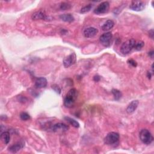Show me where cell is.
Wrapping results in <instances>:
<instances>
[{"label": "cell", "instance_id": "obj_1", "mask_svg": "<svg viewBox=\"0 0 154 154\" xmlns=\"http://www.w3.org/2000/svg\"><path fill=\"white\" fill-rule=\"evenodd\" d=\"M78 97V92L75 89H71L67 93L64 100V106L67 108H72Z\"/></svg>", "mask_w": 154, "mask_h": 154}, {"label": "cell", "instance_id": "obj_2", "mask_svg": "<svg viewBox=\"0 0 154 154\" xmlns=\"http://www.w3.org/2000/svg\"><path fill=\"white\" fill-rule=\"evenodd\" d=\"M119 134L116 132H111L107 134L105 138L104 139L105 144L115 146L116 144H117L119 140Z\"/></svg>", "mask_w": 154, "mask_h": 154}, {"label": "cell", "instance_id": "obj_3", "mask_svg": "<svg viewBox=\"0 0 154 154\" xmlns=\"http://www.w3.org/2000/svg\"><path fill=\"white\" fill-rule=\"evenodd\" d=\"M135 43L136 41L134 38H131L125 42L120 47V52L125 55L129 54L134 48Z\"/></svg>", "mask_w": 154, "mask_h": 154}, {"label": "cell", "instance_id": "obj_4", "mask_svg": "<svg viewBox=\"0 0 154 154\" xmlns=\"http://www.w3.org/2000/svg\"><path fill=\"white\" fill-rule=\"evenodd\" d=\"M139 136L140 140L145 145H150L153 140V137L151 132L146 129L141 130Z\"/></svg>", "mask_w": 154, "mask_h": 154}, {"label": "cell", "instance_id": "obj_5", "mask_svg": "<svg viewBox=\"0 0 154 154\" xmlns=\"http://www.w3.org/2000/svg\"><path fill=\"white\" fill-rule=\"evenodd\" d=\"M113 35L111 32H107L100 36V40L102 45L105 47H109L112 45Z\"/></svg>", "mask_w": 154, "mask_h": 154}, {"label": "cell", "instance_id": "obj_6", "mask_svg": "<svg viewBox=\"0 0 154 154\" xmlns=\"http://www.w3.org/2000/svg\"><path fill=\"white\" fill-rule=\"evenodd\" d=\"M110 4L107 1H104L98 5V6L94 10V13L97 15L106 13L108 12Z\"/></svg>", "mask_w": 154, "mask_h": 154}, {"label": "cell", "instance_id": "obj_7", "mask_svg": "<svg viewBox=\"0 0 154 154\" xmlns=\"http://www.w3.org/2000/svg\"><path fill=\"white\" fill-rule=\"evenodd\" d=\"M76 56L75 53H71L63 59V65L65 68H69L76 63Z\"/></svg>", "mask_w": 154, "mask_h": 154}, {"label": "cell", "instance_id": "obj_8", "mask_svg": "<svg viewBox=\"0 0 154 154\" xmlns=\"http://www.w3.org/2000/svg\"><path fill=\"white\" fill-rule=\"evenodd\" d=\"M51 129L55 133H62L66 132L69 129V126L63 123H57L52 126Z\"/></svg>", "mask_w": 154, "mask_h": 154}, {"label": "cell", "instance_id": "obj_9", "mask_svg": "<svg viewBox=\"0 0 154 154\" xmlns=\"http://www.w3.org/2000/svg\"><path fill=\"white\" fill-rule=\"evenodd\" d=\"M145 7V3L141 1H132L129 5V8L135 12H140Z\"/></svg>", "mask_w": 154, "mask_h": 154}, {"label": "cell", "instance_id": "obj_10", "mask_svg": "<svg viewBox=\"0 0 154 154\" xmlns=\"http://www.w3.org/2000/svg\"><path fill=\"white\" fill-rule=\"evenodd\" d=\"M98 33V30L95 27H89L84 31V35L87 38H91L95 36Z\"/></svg>", "mask_w": 154, "mask_h": 154}, {"label": "cell", "instance_id": "obj_11", "mask_svg": "<svg viewBox=\"0 0 154 154\" xmlns=\"http://www.w3.org/2000/svg\"><path fill=\"white\" fill-rule=\"evenodd\" d=\"M24 146V143L22 141L17 142L9 147V151L12 153H16L21 150Z\"/></svg>", "mask_w": 154, "mask_h": 154}, {"label": "cell", "instance_id": "obj_12", "mask_svg": "<svg viewBox=\"0 0 154 154\" xmlns=\"http://www.w3.org/2000/svg\"><path fill=\"white\" fill-rule=\"evenodd\" d=\"M47 86V80L44 77H40L35 81V86L38 89L45 88Z\"/></svg>", "mask_w": 154, "mask_h": 154}, {"label": "cell", "instance_id": "obj_13", "mask_svg": "<svg viewBox=\"0 0 154 154\" xmlns=\"http://www.w3.org/2000/svg\"><path fill=\"white\" fill-rule=\"evenodd\" d=\"M139 102L137 100H134L133 101H132L126 108V112H127L128 114H131L134 113L135 110L138 107Z\"/></svg>", "mask_w": 154, "mask_h": 154}, {"label": "cell", "instance_id": "obj_14", "mask_svg": "<svg viewBox=\"0 0 154 154\" xmlns=\"http://www.w3.org/2000/svg\"><path fill=\"white\" fill-rule=\"evenodd\" d=\"M31 18L33 20H45L47 19V16L42 11H38L32 15Z\"/></svg>", "mask_w": 154, "mask_h": 154}, {"label": "cell", "instance_id": "obj_15", "mask_svg": "<svg viewBox=\"0 0 154 154\" xmlns=\"http://www.w3.org/2000/svg\"><path fill=\"white\" fill-rule=\"evenodd\" d=\"M60 18L66 23H72L75 18L72 14H63L60 16Z\"/></svg>", "mask_w": 154, "mask_h": 154}, {"label": "cell", "instance_id": "obj_16", "mask_svg": "<svg viewBox=\"0 0 154 154\" xmlns=\"http://www.w3.org/2000/svg\"><path fill=\"white\" fill-rule=\"evenodd\" d=\"M1 139L5 145L9 144L10 140V134L9 131H4L1 134Z\"/></svg>", "mask_w": 154, "mask_h": 154}, {"label": "cell", "instance_id": "obj_17", "mask_svg": "<svg viewBox=\"0 0 154 154\" xmlns=\"http://www.w3.org/2000/svg\"><path fill=\"white\" fill-rule=\"evenodd\" d=\"M114 25V23L112 20H107L104 24L102 26V30L103 31H108L111 30Z\"/></svg>", "mask_w": 154, "mask_h": 154}, {"label": "cell", "instance_id": "obj_18", "mask_svg": "<svg viewBox=\"0 0 154 154\" xmlns=\"http://www.w3.org/2000/svg\"><path fill=\"white\" fill-rule=\"evenodd\" d=\"M64 119L66 120L70 125L74 126V127H75V128H79L80 127V123L75 119H74L72 118H70L69 117H65Z\"/></svg>", "mask_w": 154, "mask_h": 154}, {"label": "cell", "instance_id": "obj_19", "mask_svg": "<svg viewBox=\"0 0 154 154\" xmlns=\"http://www.w3.org/2000/svg\"><path fill=\"white\" fill-rule=\"evenodd\" d=\"M112 94L113 95V96L114 97V99L116 101H119L122 96V92H121L120 90H119L117 89H113L112 90Z\"/></svg>", "mask_w": 154, "mask_h": 154}, {"label": "cell", "instance_id": "obj_20", "mask_svg": "<svg viewBox=\"0 0 154 154\" xmlns=\"http://www.w3.org/2000/svg\"><path fill=\"white\" fill-rule=\"evenodd\" d=\"M92 4H88V5H86V6L83 7L81 9L80 13H85L89 12H90V10L92 9Z\"/></svg>", "mask_w": 154, "mask_h": 154}, {"label": "cell", "instance_id": "obj_21", "mask_svg": "<svg viewBox=\"0 0 154 154\" xmlns=\"http://www.w3.org/2000/svg\"><path fill=\"white\" fill-rule=\"evenodd\" d=\"M60 8L62 10H69L71 8V5L68 3H62L61 4H60Z\"/></svg>", "mask_w": 154, "mask_h": 154}, {"label": "cell", "instance_id": "obj_22", "mask_svg": "<svg viewBox=\"0 0 154 154\" xmlns=\"http://www.w3.org/2000/svg\"><path fill=\"white\" fill-rule=\"evenodd\" d=\"M145 45V43L143 41H139L135 43V45L134 46V48L136 49V50H140V49L144 46Z\"/></svg>", "mask_w": 154, "mask_h": 154}, {"label": "cell", "instance_id": "obj_23", "mask_svg": "<svg viewBox=\"0 0 154 154\" xmlns=\"http://www.w3.org/2000/svg\"><path fill=\"white\" fill-rule=\"evenodd\" d=\"M20 118L23 120H28L30 119V116L26 112H23L20 114Z\"/></svg>", "mask_w": 154, "mask_h": 154}, {"label": "cell", "instance_id": "obj_24", "mask_svg": "<svg viewBox=\"0 0 154 154\" xmlns=\"http://www.w3.org/2000/svg\"><path fill=\"white\" fill-rule=\"evenodd\" d=\"M52 89L56 92L57 93H58V94H60L61 93V89H60V87L58 85L56 84H54L52 86Z\"/></svg>", "mask_w": 154, "mask_h": 154}, {"label": "cell", "instance_id": "obj_25", "mask_svg": "<svg viewBox=\"0 0 154 154\" xmlns=\"http://www.w3.org/2000/svg\"><path fill=\"white\" fill-rule=\"evenodd\" d=\"M127 63L130 65L131 66H133V67H137V62L135 61V60H134L133 59H129L128 60V62Z\"/></svg>", "mask_w": 154, "mask_h": 154}, {"label": "cell", "instance_id": "obj_26", "mask_svg": "<svg viewBox=\"0 0 154 154\" xmlns=\"http://www.w3.org/2000/svg\"><path fill=\"white\" fill-rule=\"evenodd\" d=\"M18 100L19 101V102H23V103H25L27 101V99L23 96H19L18 97Z\"/></svg>", "mask_w": 154, "mask_h": 154}, {"label": "cell", "instance_id": "obj_27", "mask_svg": "<svg viewBox=\"0 0 154 154\" xmlns=\"http://www.w3.org/2000/svg\"><path fill=\"white\" fill-rule=\"evenodd\" d=\"M100 79H101V77L98 75L95 76L94 78H93V80H94L95 82H98L100 80Z\"/></svg>", "mask_w": 154, "mask_h": 154}, {"label": "cell", "instance_id": "obj_28", "mask_svg": "<svg viewBox=\"0 0 154 154\" xmlns=\"http://www.w3.org/2000/svg\"><path fill=\"white\" fill-rule=\"evenodd\" d=\"M149 37L153 39V29L149 31Z\"/></svg>", "mask_w": 154, "mask_h": 154}, {"label": "cell", "instance_id": "obj_29", "mask_svg": "<svg viewBox=\"0 0 154 154\" xmlns=\"http://www.w3.org/2000/svg\"><path fill=\"white\" fill-rule=\"evenodd\" d=\"M153 54H154V53H153V51H152L149 52V54H149V57H150L151 58H153Z\"/></svg>", "mask_w": 154, "mask_h": 154}, {"label": "cell", "instance_id": "obj_30", "mask_svg": "<svg viewBox=\"0 0 154 154\" xmlns=\"http://www.w3.org/2000/svg\"><path fill=\"white\" fill-rule=\"evenodd\" d=\"M147 76L148 77V78H149V79H151V78L152 75H151V74L150 72H147Z\"/></svg>", "mask_w": 154, "mask_h": 154}]
</instances>
